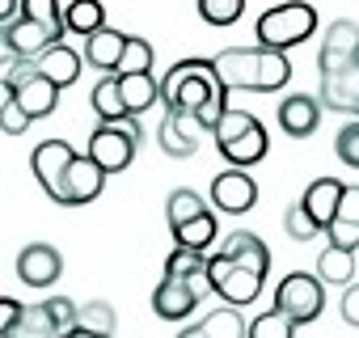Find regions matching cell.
I'll list each match as a JSON object with an SVG mask.
<instances>
[{
	"label": "cell",
	"instance_id": "obj_1",
	"mask_svg": "<svg viewBox=\"0 0 359 338\" xmlns=\"http://www.w3.org/2000/svg\"><path fill=\"white\" fill-rule=\"evenodd\" d=\"M224 89H250V93H275L292 81V64L283 51L266 47H229L212 60Z\"/></svg>",
	"mask_w": 359,
	"mask_h": 338
},
{
	"label": "cell",
	"instance_id": "obj_2",
	"mask_svg": "<svg viewBox=\"0 0 359 338\" xmlns=\"http://www.w3.org/2000/svg\"><path fill=\"white\" fill-rule=\"evenodd\" d=\"M161 102L165 110H187V114H199L203 106L212 102H229V89L220 85L212 60H182L173 64L161 81Z\"/></svg>",
	"mask_w": 359,
	"mask_h": 338
},
{
	"label": "cell",
	"instance_id": "obj_3",
	"mask_svg": "<svg viewBox=\"0 0 359 338\" xmlns=\"http://www.w3.org/2000/svg\"><path fill=\"white\" fill-rule=\"evenodd\" d=\"M140 144H144V131H140L135 119H127V123H97L93 135H89L85 156L102 169V174H123V169L135 161Z\"/></svg>",
	"mask_w": 359,
	"mask_h": 338
},
{
	"label": "cell",
	"instance_id": "obj_4",
	"mask_svg": "<svg viewBox=\"0 0 359 338\" xmlns=\"http://www.w3.org/2000/svg\"><path fill=\"white\" fill-rule=\"evenodd\" d=\"M317 30V9L313 5H275L258 18L254 34H258V47L266 51H287V47H300L309 34Z\"/></svg>",
	"mask_w": 359,
	"mask_h": 338
},
{
	"label": "cell",
	"instance_id": "obj_5",
	"mask_svg": "<svg viewBox=\"0 0 359 338\" xmlns=\"http://www.w3.org/2000/svg\"><path fill=\"white\" fill-rule=\"evenodd\" d=\"M275 309L287 313L296 325H309V321H317L321 309H325V283H321L317 275H309V271H292V275H283L279 288H275Z\"/></svg>",
	"mask_w": 359,
	"mask_h": 338
},
{
	"label": "cell",
	"instance_id": "obj_6",
	"mask_svg": "<svg viewBox=\"0 0 359 338\" xmlns=\"http://www.w3.org/2000/svg\"><path fill=\"white\" fill-rule=\"evenodd\" d=\"M72 161H76V152H72L68 140H43L30 156L39 187L51 195V203H64V208H68V169H72Z\"/></svg>",
	"mask_w": 359,
	"mask_h": 338
},
{
	"label": "cell",
	"instance_id": "obj_7",
	"mask_svg": "<svg viewBox=\"0 0 359 338\" xmlns=\"http://www.w3.org/2000/svg\"><path fill=\"white\" fill-rule=\"evenodd\" d=\"M208 271H212V288H216V296L229 300L233 309H237V304H254L258 292H262V279H266V275H258V271H250V266H237V262L224 258V254H216Z\"/></svg>",
	"mask_w": 359,
	"mask_h": 338
},
{
	"label": "cell",
	"instance_id": "obj_8",
	"mask_svg": "<svg viewBox=\"0 0 359 338\" xmlns=\"http://www.w3.org/2000/svg\"><path fill=\"white\" fill-rule=\"evenodd\" d=\"M359 64V26L338 18L330 30H325V43H321V55H317V72L330 76V72H342Z\"/></svg>",
	"mask_w": 359,
	"mask_h": 338
},
{
	"label": "cell",
	"instance_id": "obj_9",
	"mask_svg": "<svg viewBox=\"0 0 359 338\" xmlns=\"http://www.w3.org/2000/svg\"><path fill=\"white\" fill-rule=\"evenodd\" d=\"M212 203L229 216H245L258 203V182L245 174V169H224V174L212 178Z\"/></svg>",
	"mask_w": 359,
	"mask_h": 338
},
{
	"label": "cell",
	"instance_id": "obj_10",
	"mask_svg": "<svg viewBox=\"0 0 359 338\" xmlns=\"http://www.w3.org/2000/svg\"><path fill=\"white\" fill-rule=\"evenodd\" d=\"M208 127L199 123V114H187V110H165V119H161V148L169 152V156H195L199 152V135H203Z\"/></svg>",
	"mask_w": 359,
	"mask_h": 338
},
{
	"label": "cell",
	"instance_id": "obj_11",
	"mask_svg": "<svg viewBox=\"0 0 359 338\" xmlns=\"http://www.w3.org/2000/svg\"><path fill=\"white\" fill-rule=\"evenodd\" d=\"M60 271H64V258H60V250L55 245H26L22 254H18V275H22V283H30V288H51L55 279H60Z\"/></svg>",
	"mask_w": 359,
	"mask_h": 338
},
{
	"label": "cell",
	"instance_id": "obj_12",
	"mask_svg": "<svg viewBox=\"0 0 359 338\" xmlns=\"http://www.w3.org/2000/svg\"><path fill=\"white\" fill-rule=\"evenodd\" d=\"M127 39H131V34H123V30H114V26L97 30L93 39H85V64H89V68H97L102 76H114V72H118V64H123Z\"/></svg>",
	"mask_w": 359,
	"mask_h": 338
},
{
	"label": "cell",
	"instance_id": "obj_13",
	"mask_svg": "<svg viewBox=\"0 0 359 338\" xmlns=\"http://www.w3.org/2000/svg\"><path fill=\"white\" fill-rule=\"evenodd\" d=\"M317 123H321V97L292 93L287 102H279V127H283V135L304 140V135L317 131Z\"/></svg>",
	"mask_w": 359,
	"mask_h": 338
},
{
	"label": "cell",
	"instance_id": "obj_14",
	"mask_svg": "<svg viewBox=\"0 0 359 338\" xmlns=\"http://www.w3.org/2000/svg\"><path fill=\"white\" fill-rule=\"evenodd\" d=\"M152 309H156V317H165V321H187V317L199 309V296L191 292L187 279H161L156 292H152Z\"/></svg>",
	"mask_w": 359,
	"mask_h": 338
},
{
	"label": "cell",
	"instance_id": "obj_15",
	"mask_svg": "<svg viewBox=\"0 0 359 338\" xmlns=\"http://www.w3.org/2000/svg\"><path fill=\"white\" fill-rule=\"evenodd\" d=\"M342 195H346V187L338 182V178H317L304 195H300V203H304V212L313 216V224L325 233L330 224H334V216H338V203H342Z\"/></svg>",
	"mask_w": 359,
	"mask_h": 338
},
{
	"label": "cell",
	"instance_id": "obj_16",
	"mask_svg": "<svg viewBox=\"0 0 359 338\" xmlns=\"http://www.w3.org/2000/svg\"><path fill=\"white\" fill-rule=\"evenodd\" d=\"M325 237H330V245H338V250H359V187H346V195H342V203H338V216H334V224L325 229Z\"/></svg>",
	"mask_w": 359,
	"mask_h": 338
},
{
	"label": "cell",
	"instance_id": "obj_17",
	"mask_svg": "<svg viewBox=\"0 0 359 338\" xmlns=\"http://www.w3.org/2000/svg\"><path fill=\"white\" fill-rule=\"evenodd\" d=\"M34 64H39V76H47L55 89L76 85V76L85 72V55H76V51H72V47H64V43H60V47H51L47 55H39Z\"/></svg>",
	"mask_w": 359,
	"mask_h": 338
},
{
	"label": "cell",
	"instance_id": "obj_18",
	"mask_svg": "<svg viewBox=\"0 0 359 338\" xmlns=\"http://www.w3.org/2000/svg\"><path fill=\"white\" fill-rule=\"evenodd\" d=\"M220 254H224V258H233L237 266L258 271V275H266V271H271V250L262 245V237H258V233H245V229L229 233V241H224V250H220Z\"/></svg>",
	"mask_w": 359,
	"mask_h": 338
},
{
	"label": "cell",
	"instance_id": "obj_19",
	"mask_svg": "<svg viewBox=\"0 0 359 338\" xmlns=\"http://www.w3.org/2000/svg\"><path fill=\"white\" fill-rule=\"evenodd\" d=\"M106 187V174L89 161V156H76L72 169H68V208H81V203H93Z\"/></svg>",
	"mask_w": 359,
	"mask_h": 338
},
{
	"label": "cell",
	"instance_id": "obj_20",
	"mask_svg": "<svg viewBox=\"0 0 359 338\" xmlns=\"http://www.w3.org/2000/svg\"><path fill=\"white\" fill-rule=\"evenodd\" d=\"M118 89H123V102H127V114L140 119L148 106L161 102V81L152 72H140V76H118Z\"/></svg>",
	"mask_w": 359,
	"mask_h": 338
},
{
	"label": "cell",
	"instance_id": "obj_21",
	"mask_svg": "<svg viewBox=\"0 0 359 338\" xmlns=\"http://www.w3.org/2000/svg\"><path fill=\"white\" fill-rule=\"evenodd\" d=\"M212 208L203 203V195L199 191H191V187H182V191H173L169 199H165V220H169V229L177 233V229H187L191 220H199V216H208Z\"/></svg>",
	"mask_w": 359,
	"mask_h": 338
},
{
	"label": "cell",
	"instance_id": "obj_22",
	"mask_svg": "<svg viewBox=\"0 0 359 338\" xmlns=\"http://www.w3.org/2000/svg\"><path fill=\"white\" fill-rule=\"evenodd\" d=\"M89 102H93V110H97L102 123H127V119H131V114H127V102H123V89H118V76H102V81L93 85Z\"/></svg>",
	"mask_w": 359,
	"mask_h": 338
},
{
	"label": "cell",
	"instance_id": "obj_23",
	"mask_svg": "<svg viewBox=\"0 0 359 338\" xmlns=\"http://www.w3.org/2000/svg\"><path fill=\"white\" fill-rule=\"evenodd\" d=\"M317 279L334 283V288H351V279H355V254L338 250V245H325L317 254Z\"/></svg>",
	"mask_w": 359,
	"mask_h": 338
},
{
	"label": "cell",
	"instance_id": "obj_24",
	"mask_svg": "<svg viewBox=\"0 0 359 338\" xmlns=\"http://www.w3.org/2000/svg\"><path fill=\"white\" fill-rule=\"evenodd\" d=\"M64 26L72 34L93 39L97 30H106V9L97 5V0H68V5H64Z\"/></svg>",
	"mask_w": 359,
	"mask_h": 338
},
{
	"label": "cell",
	"instance_id": "obj_25",
	"mask_svg": "<svg viewBox=\"0 0 359 338\" xmlns=\"http://www.w3.org/2000/svg\"><path fill=\"white\" fill-rule=\"evenodd\" d=\"M0 338H64V330L55 325V317H51V309L43 300V304H26V317Z\"/></svg>",
	"mask_w": 359,
	"mask_h": 338
},
{
	"label": "cell",
	"instance_id": "obj_26",
	"mask_svg": "<svg viewBox=\"0 0 359 338\" xmlns=\"http://www.w3.org/2000/svg\"><path fill=\"white\" fill-rule=\"evenodd\" d=\"M76 330H81V334H89V338H114L118 317H114V309H110L106 300H89V304H81Z\"/></svg>",
	"mask_w": 359,
	"mask_h": 338
},
{
	"label": "cell",
	"instance_id": "obj_27",
	"mask_svg": "<svg viewBox=\"0 0 359 338\" xmlns=\"http://www.w3.org/2000/svg\"><path fill=\"white\" fill-rule=\"evenodd\" d=\"M199 325H203V334H208V338H250V325H245V317H241L233 304L212 309Z\"/></svg>",
	"mask_w": 359,
	"mask_h": 338
},
{
	"label": "cell",
	"instance_id": "obj_28",
	"mask_svg": "<svg viewBox=\"0 0 359 338\" xmlns=\"http://www.w3.org/2000/svg\"><path fill=\"white\" fill-rule=\"evenodd\" d=\"M177 237V245H182V250H208L216 237H220V224H216V212H208V216H199V220H191L187 229H177L173 233Z\"/></svg>",
	"mask_w": 359,
	"mask_h": 338
},
{
	"label": "cell",
	"instance_id": "obj_29",
	"mask_svg": "<svg viewBox=\"0 0 359 338\" xmlns=\"http://www.w3.org/2000/svg\"><path fill=\"white\" fill-rule=\"evenodd\" d=\"M0 123H5V135H22L30 127V114H26L13 85H0Z\"/></svg>",
	"mask_w": 359,
	"mask_h": 338
},
{
	"label": "cell",
	"instance_id": "obj_30",
	"mask_svg": "<svg viewBox=\"0 0 359 338\" xmlns=\"http://www.w3.org/2000/svg\"><path fill=\"white\" fill-rule=\"evenodd\" d=\"M212 262L199 254V250H182L177 245L169 258H165V279H195V275H203Z\"/></svg>",
	"mask_w": 359,
	"mask_h": 338
},
{
	"label": "cell",
	"instance_id": "obj_31",
	"mask_svg": "<svg viewBox=\"0 0 359 338\" xmlns=\"http://www.w3.org/2000/svg\"><path fill=\"white\" fill-rule=\"evenodd\" d=\"M250 338H296V321L279 309H266L250 321Z\"/></svg>",
	"mask_w": 359,
	"mask_h": 338
},
{
	"label": "cell",
	"instance_id": "obj_32",
	"mask_svg": "<svg viewBox=\"0 0 359 338\" xmlns=\"http://www.w3.org/2000/svg\"><path fill=\"white\" fill-rule=\"evenodd\" d=\"M140 72H152V47L131 34L127 39V51H123V64H118L114 76H140Z\"/></svg>",
	"mask_w": 359,
	"mask_h": 338
},
{
	"label": "cell",
	"instance_id": "obj_33",
	"mask_svg": "<svg viewBox=\"0 0 359 338\" xmlns=\"http://www.w3.org/2000/svg\"><path fill=\"white\" fill-rule=\"evenodd\" d=\"M241 13H245L241 0H199V18L208 26H233Z\"/></svg>",
	"mask_w": 359,
	"mask_h": 338
},
{
	"label": "cell",
	"instance_id": "obj_34",
	"mask_svg": "<svg viewBox=\"0 0 359 338\" xmlns=\"http://www.w3.org/2000/svg\"><path fill=\"white\" fill-rule=\"evenodd\" d=\"M334 156H338L346 169H359V119L338 127V135H334Z\"/></svg>",
	"mask_w": 359,
	"mask_h": 338
},
{
	"label": "cell",
	"instance_id": "obj_35",
	"mask_svg": "<svg viewBox=\"0 0 359 338\" xmlns=\"http://www.w3.org/2000/svg\"><path fill=\"white\" fill-rule=\"evenodd\" d=\"M283 229H287V237H292V241H313V237L321 233V229L313 224V216L304 212V203H292V208H287Z\"/></svg>",
	"mask_w": 359,
	"mask_h": 338
},
{
	"label": "cell",
	"instance_id": "obj_36",
	"mask_svg": "<svg viewBox=\"0 0 359 338\" xmlns=\"http://www.w3.org/2000/svg\"><path fill=\"white\" fill-rule=\"evenodd\" d=\"M26 317V304L22 300H13V296H0V334H9L18 321Z\"/></svg>",
	"mask_w": 359,
	"mask_h": 338
},
{
	"label": "cell",
	"instance_id": "obj_37",
	"mask_svg": "<svg viewBox=\"0 0 359 338\" xmlns=\"http://www.w3.org/2000/svg\"><path fill=\"white\" fill-rule=\"evenodd\" d=\"M338 313H342V321H346V325H355V330H359V283H351V288H342V300H338Z\"/></svg>",
	"mask_w": 359,
	"mask_h": 338
},
{
	"label": "cell",
	"instance_id": "obj_38",
	"mask_svg": "<svg viewBox=\"0 0 359 338\" xmlns=\"http://www.w3.org/2000/svg\"><path fill=\"white\" fill-rule=\"evenodd\" d=\"M177 338H208V334H203V325H187L182 334H177Z\"/></svg>",
	"mask_w": 359,
	"mask_h": 338
},
{
	"label": "cell",
	"instance_id": "obj_39",
	"mask_svg": "<svg viewBox=\"0 0 359 338\" xmlns=\"http://www.w3.org/2000/svg\"><path fill=\"white\" fill-rule=\"evenodd\" d=\"M68 338H89V334H81V330H72V334H68Z\"/></svg>",
	"mask_w": 359,
	"mask_h": 338
}]
</instances>
